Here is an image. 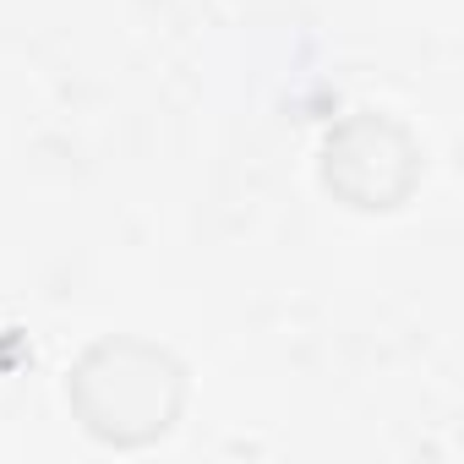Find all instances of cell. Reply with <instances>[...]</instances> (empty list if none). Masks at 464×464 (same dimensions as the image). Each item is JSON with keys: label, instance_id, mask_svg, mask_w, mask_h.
I'll return each instance as SVG.
<instances>
[{"label": "cell", "instance_id": "obj_1", "mask_svg": "<svg viewBox=\"0 0 464 464\" xmlns=\"http://www.w3.org/2000/svg\"><path fill=\"white\" fill-rule=\"evenodd\" d=\"M72 404L82 426L104 442H148L169 431L180 410V366L137 339H115L82 355L72 377Z\"/></svg>", "mask_w": 464, "mask_h": 464}]
</instances>
